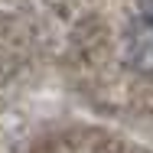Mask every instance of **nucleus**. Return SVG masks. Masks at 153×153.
Masks as SVG:
<instances>
[{
  "label": "nucleus",
  "instance_id": "1",
  "mask_svg": "<svg viewBox=\"0 0 153 153\" xmlns=\"http://www.w3.org/2000/svg\"><path fill=\"white\" fill-rule=\"evenodd\" d=\"M127 62L137 75L153 78V16L137 20L127 33Z\"/></svg>",
  "mask_w": 153,
  "mask_h": 153
}]
</instances>
